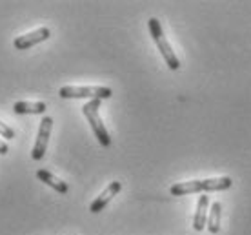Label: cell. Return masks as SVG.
<instances>
[{"mask_svg": "<svg viewBox=\"0 0 251 235\" xmlns=\"http://www.w3.org/2000/svg\"><path fill=\"white\" fill-rule=\"evenodd\" d=\"M233 186L231 177H215L204 179V181H189V183H178L171 186V195H189V193H206V191H222L229 190Z\"/></svg>", "mask_w": 251, "mask_h": 235, "instance_id": "6da1fadb", "label": "cell"}, {"mask_svg": "<svg viewBox=\"0 0 251 235\" xmlns=\"http://www.w3.org/2000/svg\"><path fill=\"white\" fill-rule=\"evenodd\" d=\"M148 26H150L151 37H153V40H155V44H157V48H158V51H160L162 58L166 60V64H168V68H170V70H173V71H176L178 68H180V60H178L176 53L173 51L171 44L168 42L166 35H164L160 22H158L157 19H150V20H148Z\"/></svg>", "mask_w": 251, "mask_h": 235, "instance_id": "7a4b0ae2", "label": "cell"}, {"mask_svg": "<svg viewBox=\"0 0 251 235\" xmlns=\"http://www.w3.org/2000/svg\"><path fill=\"white\" fill-rule=\"evenodd\" d=\"M82 113L86 115V119H88L89 126L93 130L97 140H99L104 148L111 146V137H109L106 126H104V122H102V119H100V101L86 102V104L82 106Z\"/></svg>", "mask_w": 251, "mask_h": 235, "instance_id": "3957f363", "label": "cell"}, {"mask_svg": "<svg viewBox=\"0 0 251 235\" xmlns=\"http://www.w3.org/2000/svg\"><path fill=\"white\" fill-rule=\"evenodd\" d=\"M58 95L62 99H89V101H102L109 99L113 91L104 86H64Z\"/></svg>", "mask_w": 251, "mask_h": 235, "instance_id": "277c9868", "label": "cell"}, {"mask_svg": "<svg viewBox=\"0 0 251 235\" xmlns=\"http://www.w3.org/2000/svg\"><path fill=\"white\" fill-rule=\"evenodd\" d=\"M51 130H53V119H51V117H44V119H42V122H40V128H38L37 142H35L33 152H31V159L33 160H42V159H44L46 150H48V142H50Z\"/></svg>", "mask_w": 251, "mask_h": 235, "instance_id": "5b68a950", "label": "cell"}, {"mask_svg": "<svg viewBox=\"0 0 251 235\" xmlns=\"http://www.w3.org/2000/svg\"><path fill=\"white\" fill-rule=\"evenodd\" d=\"M50 37H51V31L48 27H38L35 31L17 37L13 40V46H15V50H29L33 46H37V44H40V42L48 40Z\"/></svg>", "mask_w": 251, "mask_h": 235, "instance_id": "8992f818", "label": "cell"}, {"mask_svg": "<svg viewBox=\"0 0 251 235\" xmlns=\"http://www.w3.org/2000/svg\"><path fill=\"white\" fill-rule=\"evenodd\" d=\"M120 190H122V184H120L119 181H113V183L107 186L106 190L102 191L100 195H99V197L91 203V206H89V211H91V213H99V211H102L107 204L111 203V199H113Z\"/></svg>", "mask_w": 251, "mask_h": 235, "instance_id": "52a82bcc", "label": "cell"}, {"mask_svg": "<svg viewBox=\"0 0 251 235\" xmlns=\"http://www.w3.org/2000/svg\"><path fill=\"white\" fill-rule=\"evenodd\" d=\"M207 215H209V197L201 195L197 203V211L193 215V228L197 232H202L207 226Z\"/></svg>", "mask_w": 251, "mask_h": 235, "instance_id": "ba28073f", "label": "cell"}, {"mask_svg": "<svg viewBox=\"0 0 251 235\" xmlns=\"http://www.w3.org/2000/svg\"><path fill=\"white\" fill-rule=\"evenodd\" d=\"M37 179L38 181H42L44 184H48L50 188H53L55 191H58V193H68L69 191V186L64 183V181H60L58 177H55L51 172H48V170H38L37 172Z\"/></svg>", "mask_w": 251, "mask_h": 235, "instance_id": "9c48e42d", "label": "cell"}, {"mask_svg": "<svg viewBox=\"0 0 251 235\" xmlns=\"http://www.w3.org/2000/svg\"><path fill=\"white\" fill-rule=\"evenodd\" d=\"M46 106L44 102H15L13 104V111L17 115H40V113H46Z\"/></svg>", "mask_w": 251, "mask_h": 235, "instance_id": "30bf717a", "label": "cell"}, {"mask_svg": "<svg viewBox=\"0 0 251 235\" xmlns=\"http://www.w3.org/2000/svg\"><path fill=\"white\" fill-rule=\"evenodd\" d=\"M220 213H222V206L220 203H213L209 206V215H207V230L211 234H219L220 230Z\"/></svg>", "mask_w": 251, "mask_h": 235, "instance_id": "8fae6325", "label": "cell"}, {"mask_svg": "<svg viewBox=\"0 0 251 235\" xmlns=\"http://www.w3.org/2000/svg\"><path fill=\"white\" fill-rule=\"evenodd\" d=\"M0 137H4V139H13L15 137V131H13V128H9L7 124L0 121Z\"/></svg>", "mask_w": 251, "mask_h": 235, "instance_id": "7c38bea8", "label": "cell"}, {"mask_svg": "<svg viewBox=\"0 0 251 235\" xmlns=\"http://www.w3.org/2000/svg\"><path fill=\"white\" fill-rule=\"evenodd\" d=\"M9 152V148H7V144L4 142V140L0 139V155H6V153Z\"/></svg>", "mask_w": 251, "mask_h": 235, "instance_id": "4fadbf2b", "label": "cell"}]
</instances>
